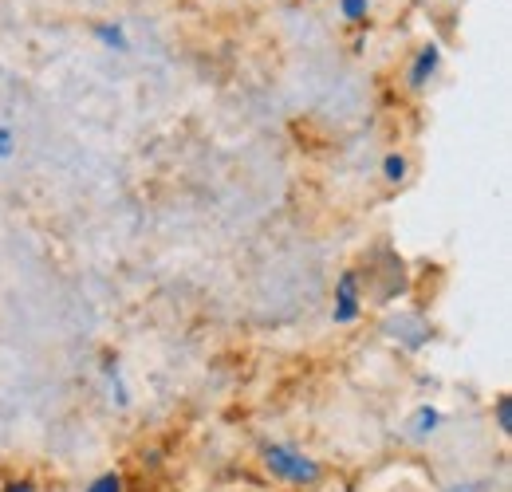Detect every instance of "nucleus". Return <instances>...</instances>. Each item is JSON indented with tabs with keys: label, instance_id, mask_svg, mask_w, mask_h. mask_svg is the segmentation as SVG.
<instances>
[{
	"label": "nucleus",
	"instance_id": "1",
	"mask_svg": "<svg viewBox=\"0 0 512 492\" xmlns=\"http://www.w3.org/2000/svg\"><path fill=\"white\" fill-rule=\"evenodd\" d=\"M264 469L288 485H316L320 481V465L312 457H304L300 449H288V445H268L264 449Z\"/></svg>",
	"mask_w": 512,
	"mask_h": 492
},
{
	"label": "nucleus",
	"instance_id": "2",
	"mask_svg": "<svg viewBox=\"0 0 512 492\" xmlns=\"http://www.w3.org/2000/svg\"><path fill=\"white\" fill-rule=\"evenodd\" d=\"M359 311H363L359 272H343V276H339V284H335V311H331V319H335L339 327H347V323H355V319H359Z\"/></svg>",
	"mask_w": 512,
	"mask_h": 492
},
{
	"label": "nucleus",
	"instance_id": "3",
	"mask_svg": "<svg viewBox=\"0 0 512 492\" xmlns=\"http://www.w3.org/2000/svg\"><path fill=\"white\" fill-rule=\"evenodd\" d=\"M438 67H442V48H438V44H426V48H418V52H414V63H410L406 83H410L414 91H422V87L438 75Z\"/></svg>",
	"mask_w": 512,
	"mask_h": 492
},
{
	"label": "nucleus",
	"instance_id": "4",
	"mask_svg": "<svg viewBox=\"0 0 512 492\" xmlns=\"http://www.w3.org/2000/svg\"><path fill=\"white\" fill-rule=\"evenodd\" d=\"M390 331H398L394 339H402L410 351H418L426 339H430V327L422 315H398V323H390Z\"/></svg>",
	"mask_w": 512,
	"mask_h": 492
},
{
	"label": "nucleus",
	"instance_id": "5",
	"mask_svg": "<svg viewBox=\"0 0 512 492\" xmlns=\"http://www.w3.org/2000/svg\"><path fill=\"white\" fill-rule=\"evenodd\" d=\"M95 40L111 52H130V40L123 32V24H95Z\"/></svg>",
	"mask_w": 512,
	"mask_h": 492
},
{
	"label": "nucleus",
	"instance_id": "6",
	"mask_svg": "<svg viewBox=\"0 0 512 492\" xmlns=\"http://www.w3.org/2000/svg\"><path fill=\"white\" fill-rule=\"evenodd\" d=\"M406 174H410V162L402 158V154H386L383 158V178L390 185H402L406 182Z\"/></svg>",
	"mask_w": 512,
	"mask_h": 492
},
{
	"label": "nucleus",
	"instance_id": "7",
	"mask_svg": "<svg viewBox=\"0 0 512 492\" xmlns=\"http://www.w3.org/2000/svg\"><path fill=\"white\" fill-rule=\"evenodd\" d=\"M442 418H438V410H430V406H422L418 414H414V422H410V430H414V437H430L434 433V426H438Z\"/></svg>",
	"mask_w": 512,
	"mask_h": 492
},
{
	"label": "nucleus",
	"instance_id": "8",
	"mask_svg": "<svg viewBox=\"0 0 512 492\" xmlns=\"http://www.w3.org/2000/svg\"><path fill=\"white\" fill-rule=\"evenodd\" d=\"M339 12H343V20L363 24V20H367V12H371V0H339Z\"/></svg>",
	"mask_w": 512,
	"mask_h": 492
},
{
	"label": "nucleus",
	"instance_id": "9",
	"mask_svg": "<svg viewBox=\"0 0 512 492\" xmlns=\"http://www.w3.org/2000/svg\"><path fill=\"white\" fill-rule=\"evenodd\" d=\"M497 430L505 433V437L512 433V398L509 394H501V398H497Z\"/></svg>",
	"mask_w": 512,
	"mask_h": 492
},
{
	"label": "nucleus",
	"instance_id": "10",
	"mask_svg": "<svg viewBox=\"0 0 512 492\" xmlns=\"http://www.w3.org/2000/svg\"><path fill=\"white\" fill-rule=\"evenodd\" d=\"M87 492H123V477L119 473H103L99 481H91Z\"/></svg>",
	"mask_w": 512,
	"mask_h": 492
},
{
	"label": "nucleus",
	"instance_id": "11",
	"mask_svg": "<svg viewBox=\"0 0 512 492\" xmlns=\"http://www.w3.org/2000/svg\"><path fill=\"white\" fill-rule=\"evenodd\" d=\"M12 146H16V138H12V130L0 123V158H12Z\"/></svg>",
	"mask_w": 512,
	"mask_h": 492
},
{
	"label": "nucleus",
	"instance_id": "12",
	"mask_svg": "<svg viewBox=\"0 0 512 492\" xmlns=\"http://www.w3.org/2000/svg\"><path fill=\"white\" fill-rule=\"evenodd\" d=\"M8 492H36V489H32V481H20V485H8Z\"/></svg>",
	"mask_w": 512,
	"mask_h": 492
}]
</instances>
